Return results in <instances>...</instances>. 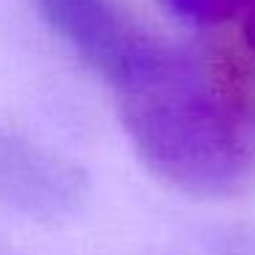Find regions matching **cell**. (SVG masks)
I'll return each mask as SVG.
<instances>
[{
	"label": "cell",
	"mask_w": 255,
	"mask_h": 255,
	"mask_svg": "<svg viewBox=\"0 0 255 255\" xmlns=\"http://www.w3.org/2000/svg\"><path fill=\"white\" fill-rule=\"evenodd\" d=\"M137 156L162 181L198 198L255 187V55L236 41H162L110 88Z\"/></svg>",
	"instance_id": "obj_1"
},
{
	"label": "cell",
	"mask_w": 255,
	"mask_h": 255,
	"mask_svg": "<svg viewBox=\"0 0 255 255\" xmlns=\"http://www.w3.org/2000/svg\"><path fill=\"white\" fill-rule=\"evenodd\" d=\"M41 22L110 88L148 61L165 39L124 0H30Z\"/></svg>",
	"instance_id": "obj_2"
},
{
	"label": "cell",
	"mask_w": 255,
	"mask_h": 255,
	"mask_svg": "<svg viewBox=\"0 0 255 255\" xmlns=\"http://www.w3.org/2000/svg\"><path fill=\"white\" fill-rule=\"evenodd\" d=\"M88 198L85 173L63 154L0 127V200L39 222L69 220Z\"/></svg>",
	"instance_id": "obj_3"
},
{
	"label": "cell",
	"mask_w": 255,
	"mask_h": 255,
	"mask_svg": "<svg viewBox=\"0 0 255 255\" xmlns=\"http://www.w3.org/2000/svg\"><path fill=\"white\" fill-rule=\"evenodd\" d=\"M165 3L178 19L200 28H222V25L242 28L255 11V0H165Z\"/></svg>",
	"instance_id": "obj_4"
},
{
	"label": "cell",
	"mask_w": 255,
	"mask_h": 255,
	"mask_svg": "<svg viewBox=\"0 0 255 255\" xmlns=\"http://www.w3.org/2000/svg\"><path fill=\"white\" fill-rule=\"evenodd\" d=\"M239 30H242V33H239V36H242V41L250 47V52L255 55V11L250 14V19H247V22H244Z\"/></svg>",
	"instance_id": "obj_5"
}]
</instances>
